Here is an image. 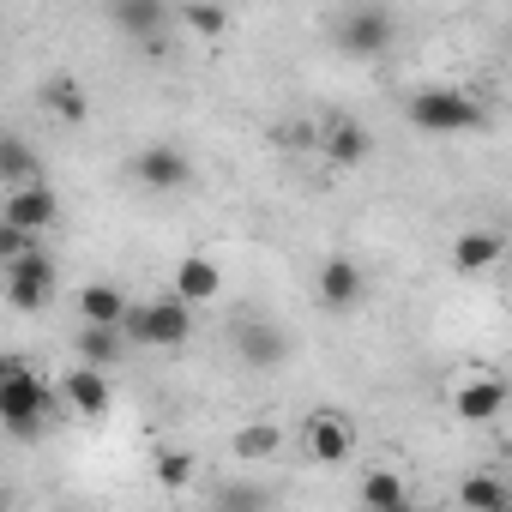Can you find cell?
Instances as JSON below:
<instances>
[{
	"mask_svg": "<svg viewBox=\"0 0 512 512\" xmlns=\"http://www.w3.org/2000/svg\"><path fill=\"white\" fill-rule=\"evenodd\" d=\"M0 422L19 440H37V428L49 422V380H37L25 362H0Z\"/></svg>",
	"mask_w": 512,
	"mask_h": 512,
	"instance_id": "cell-1",
	"label": "cell"
},
{
	"mask_svg": "<svg viewBox=\"0 0 512 512\" xmlns=\"http://www.w3.org/2000/svg\"><path fill=\"white\" fill-rule=\"evenodd\" d=\"M482 121H488V115H482V103H476L470 91L428 85V91L410 97V127H422V133H476Z\"/></svg>",
	"mask_w": 512,
	"mask_h": 512,
	"instance_id": "cell-2",
	"label": "cell"
},
{
	"mask_svg": "<svg viewBox=\"0 0 512 512\" xmlns=\"http://www.w3.org/2000/svg\"><path fill=\"white\" fill-rule=\"evenodd\" d=\"M133 344H151V350H181L193 338V308L181 296H157V302H133L127 326H121Z\"/></svg>",
	"mask_w": 512,
	"mask_h": 512,
	"instance_id": "cell-3",
	"label": "cell"
},
{
	"mask_svg": "<svg viewBox=\"0 0 512 512\" xmlns=\"http://www.w3.org/2000/svg\"><path fill=\"white\" fill-rule=\"evenodd\" d=\"M55 284H61V272H55V260H49V247L25 253V260H7V302H13L19 314L49 308V302H55Z\"/></svg>",
	"mask_w": 512,
	"mask_h": 512,
	"instance_id": "cell-4",
	"label": "cell"
},
{
	"mask_svg": "<svg viewBox=\"0 0 512 512\" xmlns=\"http://www.w3.org/2000/svg\"><path fill=\"white\" fill-rule=\"evenodd\" d=\"M392 37H398V19L386 7H344L338 13V49L344 55H380V49H392Z\"/></svg>",
	"mask_w": 512,
	"mask_h": 512,
	"instance_id": "cell-5",
	"label": "cell"
},
{
	"mask_svg": "<svg viewBox=\"0 0 512 512\" xmlns=\"http://www.w3.org/2000/svg\"><path fill=\"white\" fill-rule=\"evenodd\" d=\"M55 217H61V205H55L49 181L25 187V193H7V205H0V229H19V235H37V241L55 229Z\"/></svg>",
	"mask_w": 512,
	"mask_h": 512,
	"instance_id": "cell-6",
	"label": "cell"
},
{
	"mask_svg": "<svg viewBox=\"0 0 512 512\" xmlns=\"http://www.w3.org/2000/svg\"><path fill=\"white\" fill-rule=\"evenodd\" d=\"M109 19H115L127 37H139L145 55H163V25H169V7H163V0H115Z\"/></svg>",
	"mask_w": 512,
	"mask_h": 512,
	"instance_id": "cell-7",
	"label": "cell"
},
{
	"mask_svg": "<svg viewBox=\"0 0 512 512\" xmlns=\"http://www.w3.org/2000/svg\"><path fill=\"white\" fill-rule=\"evenodd\" d=\"M506 404H512V386H506V380H494V374L464 380V386L452 392V416H458V422H494Z\"/></svg>",
	"mask_w": 512,
	"mask_h": 512,
	"instance_id": "cell-8",
	"label": "cell"
},
{
	"mask_svg": "<svg viewBox=\"0 0 512 512\" xmlns=\"http://www.w3.org/2000/svg\"><path fill=\"white\" fill-rule=\"evenodd\" d=\"M302 440H308L314 464H344V458L356 452V422H350V416H332V410H320V416L302 428Z\"/></svg>",
	"mask_w": 512,
	"mask_h": 512,
	"instance_id": "cell-9",
	"label": "cell"
},
{
	"mask_svg": "<svg viewBox=\"0 0 512 512\" xmlns=\"http://www.w3.org/2000/svg\"><path fill=\"white\" fill-rule=\"evenodd\" d=\"M61 398H67V410H73V416H85V422H103V416H109V374L79 362V368L61 380Z\"/></svg>",
	"mask_w": 512,
	"mask_h": 512,
	"instance_id": "cell-10",
	"label": "cell"
},
{
	"mask_svg": "<svg viewBox=\"0 0 512 512\" xmlns=\"http://www.w3.org/2000/svg\"><path fill=\"white\" fill-rule=\"evenodd\" d=\"M133 175H139L151 193H175V187H187L193 163H187L175 145H145V151H139V163H133Z\"/></svg>",
	"mask_w": 512,
	"mask_h": 512,
	"instance_id": "cell-11",
	"label": "cell"
},
{
	"mask_svg": "<svg viewBox=\"0 0 512 512\" xmlns=\"http://www.w3.org/2000/svg\"><path fill=\"white\" fill-rule=\"evenodd\" d=\"M314 290H320L326 308H356V302H362V266L344 260V253H332V260L320 266V284H314Z\"/></svg>",
	"mask_w": 512,
	"mask_h": 512,
	"instance_id": "cell-12",
	"label": "cell"
},
{
	"mask_svg": "<svg viewBox=\"0 0 512 512\" xmlns=\"http://www.w3.org/2000/svg\"><path fill=\"white\" fill-rule=\"evenodd\" d=\"M127 314H133V302H127L115 284H85V290H79V320H85V326H109V332H121Z\"/></svg>",
	"mask_w": 512,
	"mask_h": 512,
	"instance_id": "cell-13",
	"label": "cell"
},
{
	"mask_svg": "<svg viewBox=\"0 0 512 512\" xmlns=\"http://www.w3.org/2000/svg\"><path fill=\"white\" fill-rule=\"evenodd\" d=\"M217 290H223V272H217V266L205 260V253H187V260L175 266V290H169V296H181L187 308H199V302H211Z\"/></svg>",
	"mask_w": 512,
	"mask_h": 512,
	"instance_id": "cell-14",
	"label": "cell"
},
{
	"mask_svg": "<svg viewBox=\"0 0 512 512\" xmlns=\"http://www.w3.org/2000/svg\"><path fill=\"white\" fill-rule=\"evenodd\" d=\"M500 247H506V241H500L494 229H464V235L452 241V266L476 278V272H488V266L500 260Z\"/></svg>",
	"mask_w": 512,
	"mask_h": 512,
	"instance_id": "cell-15",
	"label": "cell"
},
{
	"mask_svg": "<svg viewBox=\"0 0 512 512\" xmlns=\"http://www.w3.org/2000/svg\"><path fill=\"white\" fill-rule=\"evenodd\" d=\"M278 446H284L278 422H241L235 428V458L241 464H266V458H278Z\"/></svg>",
	"mask_w": 512,
	"mask_h": 512,
	"instance_id": "cell-16",
	"label": "cell"
},
{
	"mask_svg": "<svg viewBox=\"0 0 512 512\" xmlns=\"http://www.w3.org/2000/svg\"><path fill=\"white\" fill-rule=\"evenodd\" d=\"M320 139H326V157L332 163H362L368 157V127H356L350 115H332Z\"/></svg>",
	"mask_w": 512,
	"mask_h": 512,
	"instance_id": "cell-17",
	"label": "cell"
},
{
	"mask_svg": "<svg viewBox=\"0 0 512 512\" xmlns=\"http://www.w3.org/2000/svg\"><path fill=\"white\" fill-rule=\"evenodd\" d=\"M235 344H241V362H253V368H278V362L290 356V338L272 332V326H247Z\"/></svg>",
	"mask_w": 512,
	"mask_h": 512,
	"instance_id": "cell-18",
	"label": "cell"
},
{
	"mask_svg": "<svg viewBox=\"0 0 512 512\" xmlns=\"http://www.w3.org/2000/svg\"><path fill=\"white\" fill-rule=\"evenodd\" d=\"M362 506L368 512H404L410 500H404V476L398 470H368L362 476Z\"/></svg>",
	"mask_w": 512,
	"mask_h": 512,
	"instance_id": "cell-19",
	"label": "cell"
},
{
	"mask_svg": "<svg viewBox=\"0 0 512 512\" xmlns=\"http://www.w3.org/2000/svg\"><path fill=\"white\" fill-rule=\"evenodd\" d=\"M458 500H464V512H506V506H512V500H506V482H500V476H488V470L464 476Z\"/></svg>",
	"mask_w": 512,
	"mask_h": 512,
	"instance_id": "cell-20",
	"label": "cell"
},
{
	"mask_svg": "<svg viewBox=\"0 0 512 512\" xmlns=\"http://www.w3.org/2000/svg\"><path fill=\"white\" fill-rule=\"evenodd\" d=\"M0 175H7V193H25V187H43V175H37V157L19 145V139H7L0 145Z\"/></svg>",
	"mask_w": 512,
	"mask_h": 512,
	"instance_id": "cell-21",
	"label": "cell"
},
{
	"mask_svg": "<svg viewBox=\"0 0 512 512\" xmlns=\"http://www.w3.org/2000/svg\"><path fill=\"white\" fill-rule=\"evenodd\" d=\"M121 338H127V332H109V326H85V332H79V362L109 374V362L121 356Z\"/></svg>",
	"mask_w": 512,
	"mask_h": 512,
	"instance_id": "cell-22",
	"label": "cell"
},
{
	"mask_svg": "<svg viewBox=\"0 0 512 512\" xmlns=\"http://www.w3.org/2000/svg\"><path fill=\"white\" fill-rule=\"evenodd\" d=\"M43 97H49V109H55L61 121H73V127L91 115V103H85V91H79L73 79H49V91H43Z\"/></svg>",
	"mask_w": 512,
	"mask_h": 512,
	"instance_id": "cell-23",
	"label": "cell"
},
{
	"mask_svg": "<svg viewBox=\"0 0 512 512\" xmlns=\"http://www.w3.org/2000/svg\"><path fill=\"white\" fill-rule=\"evenodd\" d=\"M181 25H187L193 37H223V31H229V13H223V7H187Z\"/></svg>",
	"mask_w": 512,
	"mask_h": 512,
	"instance_id": "cell-24",
	"label": "cell"
},
{
	"mask_svg": "<svg viewBox=\"0 0 512 512\" xmlns=\"http://www.w3.org/2000/svg\"><path fill=\"white\" fill-rule=\"evenodd\" d=\"M217 512H266V494L247 488V482H229V488L217 494Z\"/></svg>",
	"mask_w": 512,
	"mask_h": 512,
	"instance_id": "cell-25",
	"label": "cell"
},
{
	"mask_svg": "<svg viewBox=\"0 0 512 512\" xmlns=\"http://www.w3.org/2000/svg\"><path fill=\"white\" fill-rule=\"evenodd\" d=\"M157 482L163 488H187L193 482V458L187 452H157Z\"/></svg>",
	"mask_w": 512,
	"mask_h": 512,
	"instance_id": "cell-26",
	"label": "cell"
},
{
	"mask_svg": "<svg viewBox=\"0 0 512 512\" xmlns=\"http://www.w3.org/2000/svg\"><path fill=\"white\" fill-rule=\"evenodd\" d=\"M410 512H446V506H410Z\"/></svg>",
	"mask_w": 512,
	"mask_h": 512,
	"instance_id": "cell-27",
	"label": "cell"
},
{
	"mask_svg": "<svg viewBox=\"0 0 512 512\" xmlns=\"http://www.w3.org/2000/svg\"><path fill=\"white\" fill-rule=\"evenodd\" d=\"M506 290H512V278H506Z\"/></svg>",
	"mask_w": 512,
	"mask_h": 512,
	"instance_id": "cell-28",
	"label": "cell"
},
{
	"mask_svg": "<svg viewBox=\"0 0 512 512\" xmlns=\"http://www.w3.org/2000/svg\"><path fill=\"white\" fill-rule=\"evenodd\" d=\"M404 512H410V506H404Z\"/></svg>",
	"mask_w": 512,
	"mask_h": 512,
	"instance_id": "cell-29",
	"label": "cell"
},
{
	"mask_svg": "<svg viewBox=\"0 0 512 512\" xmlns=\"http://www.w3.org/2000/svg\"><path fill=\"white\" fill-rule=\"evenodd\" d=\"M506 512H512V506H506Z\"/></svg>",
	"mask_w": 512,
	"mask_h": 512,
	"instance_id": "cell-30",
	"label": "cell"
}]
</instances>
